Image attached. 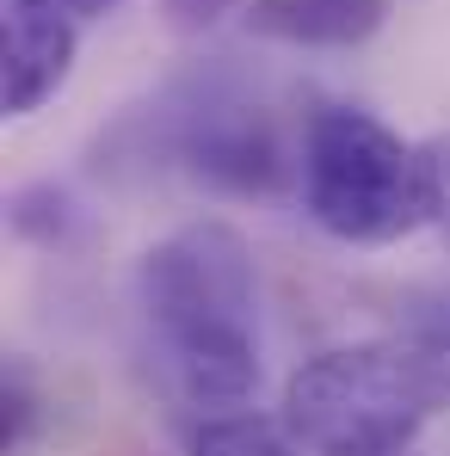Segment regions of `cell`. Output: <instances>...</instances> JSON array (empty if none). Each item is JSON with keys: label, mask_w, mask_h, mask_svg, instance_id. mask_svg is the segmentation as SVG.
<instances>
[{"label": "cell", "mask_w": 450, "mask_h": 456, "mask_svg": "<svg viewBox=\"0 0 450 456\" xmlns=\"http://www.w3.org/2000/svg\"><path fill=\"white\" fill-rule=\"evenodd\" d=\"M136 308L154 364L192 407H247L259 388V278L253 247L223 216L160 234L136 259Z\"/></svg>", "instance_id": "obj_1"}, {"label": "cell", "mask_w": 450, "mask_h": 456, "mask_svg": "<svg viewBox=\"0 0 450 456\" xmlns=\"http://www.w3.org/2000/svg\"><path fill=\"white\" fill-rule=\"evenodd\" d=\"M450 407V333L413 327L302 358L284 382V426L308 456H401Z\"/></svg>", "instance_id": "obj_2"}, {"label": "cell", "mask_w": 450, "mask_h": 456, "mask_svg": "<svg viewBox=\"0 0 450 456\" xmlns=\"http://www.w3.org/2000/svg\"><path fill=\"white\" fill-rule=\"evenodd\" d=\"M302 204L346 247H389L432 223L426 154L358 105H321L302 124Z\"/></svg>", "instance_id": "obj_3"}, {"label": "cell", "mask_w": 450, "mask_h": 456, "mask_svg": "<svg viewBox=\"0 0 450 456\" xmlns=\"http://www.w3.org/2000/svg\"><path fill=\"white\" fill-rule=\"evenodd\" d=\"M160 142L167 154L210 191H234V198H253V191H272L284 179V142L266 118V105L253 99H228L217 86L179 99L167 118H160Z\"/></svg>", "instance_id": "obj_4"}, {"label": "cell", "mask_w": 450, "mask_h": 456, "mask_svg": "<svg viewBox=\"0 0 450 456\" xmlns=\"http://www.w3.org/2000/svg\"><path fill=\"white\" fill-rule=\"evenodd\" d=\"M0 19H6V69H0L6 118H31L62 93L75 69L80 19H69L56 0H0Z\"/></svg>", "instance_id": "obj_5"}, {"label": "cell", "mask_w": 450, "mask_h": 456, "mask_svg": "<svg viewBox=\"0 0 450 456\" xmlns=\"http://www.w3.org/2000/svg\"><path fill=\"white\" fill-rule=\"evenodd\" d=\"M247 31L290 50H358L382 31V0H247Z\"/></svg>", "instance_id": "obj_6"}, {"label": "cell", "mask_w": 450, "mask_h": 456, "mask_svg": "<svg viewBox=\"0 0 450 456\" xmlns=\"http://www.w3.org/2000/svg\"><path fill=\"white\" fill-rule=\"evenodd\" d=\"M185 456H308L290 438L284 419H266V413H210L192 438H185Z\"/></svg>", "instance_id": "obj_7"}, {"label": "cell", "mask_w": 450, "mask_h": 456, "mask_svg": "<svg viewBox=\"0 0 450 456\" xmlns=\"http://www.w3.org/2000/svg\"><path fill=\"white\" fill-rule=\"evenodd\" d=\"M12 234L19 240H31V247H69L75 240V204H69V191H56V185H25V191H12Z\"/></svg>", "instance_id": "obj_8"}, {"label": "cell", "mask_w": 450, "mask_h": 456, "mask_svg": "<svg viewBox=\"0 0 450 456\" xmlns=\"http://www.w3.org/2000/svg\"><path fill=\"white\" fill-rule=\"evenodd\" d=\"M37 419H44V388H37L25 358H6V377H0V456L25 451L37 438Z\"/></svg>", "instance_id": "obj_9"}, {"label": "cell", "mask_w": 450, "mask_h": 456, "mask_svg": "<svg viewBox=\"0 0 450 456\" xmlns=\"http://www.w3.org/2000/svg\"><path fill=\"white\" fill-rule=\"evenodd\" d=\"M241 6H247V0H160V19H167V31L198 37V31H210L217 19L241 12Z\"/></svg>", "instance_id": "obj_10"}, {"label": "cell", "mask_w": 450, "mask_h": 456, "mask_svg": "<svg viewBox=\"0 0 450 456\" xmlns=\"http://www.w3.org/2000/svg\"><path fill=\"white\" fill-rule=\"evenodd\" d=\"M420 154H426V179H432V223L445 228V240H450V130L426 136Z\"/></svg>", "instance_id": "obj_11"}, {"label": "cell", "mask_w": 450, "mask_h": 456, "mask_svg": "<svg viewBox=\"0 0 450 456\" xmlns=\"http://www.w3.org/2000/svg\"><path fill=\"white\" fill-rule=\"evenodd\" d=\"M56 6H62L69 19H80V25H93V19H111L124 0H56Z\"/></svg>", "instance_id": "obj_12"}]
</instances>
